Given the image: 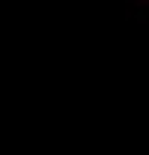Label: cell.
I'll use <instances>...</instances> for the list:
<instances>
[{
    "mask_svg": "<svg viewBox=\"0 0 149 155\" xmlns=\"http://www.w3.org/2000/svg\"><path fill=\"white\" fill-rule=\"evenodd\" d=\"M134 21H137V24H146V21H149V12L143 9V6H140V9L134 12Z\"/></svg>",
    "mask_w": 149,
    "mask_h": 155,
    "instance_id": "6da1fadb",
    "label": "cell"
}]
</instances>
